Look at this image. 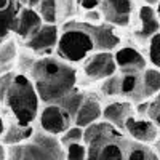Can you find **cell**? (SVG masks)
I'll return each mask as SVG.
<instances>
[{
	"mask_svg": "<svg viewBox=\"0 0 160 160\" xmlns=\"http://www.w3.org/2000/svg\"><path fill=\"white\" fill-rule=\"evenodd\" d=\"M28 75L32 80L42 104L59 101L78 83L77 68L56 55L37 58Z\"/></svg>",
	"mask_w": 160,
	"mask_h": 160,
	"instance_id": "cell-1",
	"label": "cell"
},
{
	"mask_svg": "<svg viewBox=\"0 0 160 160\" xmlns=\"http://www.w3.org/2000/svg\"><path fill=\"white\" fill-rule=\"evenodd\" d=\"M128 136L114 125L99 120L83 128L87 160H125Z\"/></svg>",
	"mask_w": 160,
	"mask_h": 160,
	"instance_id": "cell-2",
	"label": "cell"
},
{
	"mask_svg": "<svg viewBox=\"0 0 160 160\" xmlns=\"http://www.w3.org/2000/svg\"><path fill=\"white\" fill-rule=\"evenodd\" d=\"M2 106H5L11 115V122L19 125H32L35 122L42 102L29 75L19 72L15 74Z\"/></svg>",
	"mask_w": 160,
	"mask_h": 160,
	"instance_id": "cell-3",
	"label": "cell"
},
{
	"mask_svg": "<svg viewBox=\"0 0 160 160\" xmlns=\"http://www.w3.org/2000/svg\"><path fill=\"white\" fill-rule=\"evenodd\" d=\"M93 51H95L93 40L90 34L78 24V21H64L62 28L59 29V38L55 55L62 61L75 66L82 64Z\"/></svg>",
	"mask_w": 160,
	"mask_h": 160,
	"instance_id": "cell-4",
	"label": "cell"
},
{
	"mask_svg": "<svg viewBox=\"0 0 160 160\" xmlns=\"http://www.w3.org/2000/svg\"><path fill=\"white\" fill-rule=\"evenodd\" d=\"M66 152L56 136L35 128L32 136L15 146H7V160H64Z\"/></svg>",
	"mask_w": 160,
	"mask_h": 160,
	"instance_id": "cell-5",
	"label": "cell"
},
{
	"mask_svg": "<svg viewBox=\"0 0 160 160\" xmlns=\"http://www.w3.org/2000/svg\"><path fill=\"white\" fill-rule=\"evenodd\" d=\"M37 122H38V128L42 131L59 138L71 125H74V118L58 102H50V104L40 106Z\"/></svg>",
	"mask_w": 160,
	"mask_h": 160,
	"instance_id": "cell-6",
	"label": "cell"
},
{
	"mask_svg": "<svg viewBox=\"0 0 160 160\" xmlns=\"http://www.w3.org/2000/svg\"><path fill=\"white\" fill-rule=\"evenodd\" d=\"M115 72L118 71L112 51H93L82 62V75L87 82H101Z\"/></svg>",
	"mask_w": 160,
	"mask_h": 160,
	"instance_id": "cell-7",
	"label": "cell"
},
{
	"mask_svg": "<svg viewBox=\"0 0 160 160\" xmlns=\"http://www.w3.org/2000/svg\"><path fill=\"white\" fill-rule=\"evenodd\" d=\"M58 38H59V26L43 22L38 28V31L31 38L26 40L22 45H24V48L32 51L37 58L50 56V55H55Z\"/></svg>",
	"mask_w": 160,
	"mask_h": 160,
	"instance_id": "cell-8",
	"label": "cell"
},
{
	"mask_svg": "<svg viewBox=\"0 0 160 160\" xmlns=\"http://www.w3.org/2000/svg\"><path fill=\"white\" fill-rule=\"evenodd\" d=\"M78 24L90 34L95 51H114L120 47V35L117 34V28L109 22H99V24H88L83 21H78Z\"/></svg>",
	"mask_w": 160,
	"mask_h": 160,
	"instance_id": "cell-9",
	"label": "cell"
},
{
	"mask_svg": "<svg viewBox=\"0 0 160 160\" xmlns=\"http://www.w3.org/2000/svg\"><path fill=\"white\" fill-rule=\"evenodd\" d=\"M112 53L120 74H141L148 68V58L135 47H118Z\"/></svg>",
	"mask_w": 160,
	"mask_h": 160,
	"instance_id": "cell-10",
	"label": "cell"
},
{
	"mask_svg": "<svg viewBox=\"0 0 160 160\" xmlns=\"http://www.w3.org/2000/svg\"><path fill=\"white\" fill-rule=\"evenodd\" d=\"M99 10L104 22H109L115 28H127L131 22V0H101Z\"/></svg>",
	"mask_w": 160,
	"mask_h": 160,
	"instance_id": "cell-11",
	"label": "cell"
},
{
	"mask_svg": "<svg viewBox=\"0 0 160 160\" xmlns=\"http://www.w3.org/2000/svg\"><path fill=\"white\" fill-rule=\"evenodd\" d=\"M158 128L149 117H139L133 114L127 118L123 133L133 141L142 144H152L158 135Z\"/></svg>",
	"mask_w": 160,
	"mask_h": 160,
	"instance_id": "cell-12",
	"label": "cell"
},
{
	"mask_svg": "<svg viewBox=\"0 0 160 160\" xmlns=\"http://www.w3.org/2000/svg\"><path fill=\"white\" fill-rule=\"evenodd\" d=\"M43 24L42 18L37 13V10L34 8H28V7H21L19 13L16 16V22H15V29H13V35L16 37V40H21L24 43L28 38H31L38 28Z\"/></svg>",
	"mask_w": 160,
	"mask_h": 160,
	"instance_id": "cell-13",
	"label": "cell"
},
{
	"mask_svg": "<svg viewBox=\"0 0 160 160\" xmlns=\"http://www.w3.org/2000/svg\"><path fill=\"white\" fill-rule=\"evenodd\" d=\"M133 114H135V106H133L131 101H128V99H114V101L108 102L106 106H102L101 120L114 125L120 131H123L127 118Z\"/></svg>",
	"mask_w": 160,
	"mask_h": 160,
	"instance_id": "cell-14",
	"label": "cell"
},
{
	"mask_svg": "<svg viewBox=\"0 0 160 160\" xmlns=\"http://www.w3.org/2000/svg\"><path fill=\"white\" fill-rule=\"evenodd\" d=\"M101 115H102V104H101V99L96 96V95H90L87 93L82 104L74 117V125L80 127V128H87L88 125L91 123H96L101 120Z\"/></svg>",
	"mask_w": 160,
	"mask_h": 160,
	"instance_id": "cell-15",
	"label": "cell"
},
{
	"mask_svg": "<svg viewBox=\"0 0 160 160\" xmlns=\"http://www.w3.org/2000/svg\"><path fill=\"white\" fill-rule=\"evenodd\" d=\"M157 93H160V69L146 68L139 75V90H138L136 102L152 99Z\"/></svg>",
	"mask_w": 160,
	"mask_h": 160,
	"instance_id": "cell-16",
	"label": "cell"
},
{
	"mask_svg": "<svg viewBox=\"0 0 160 160\" xmlns=\"http://www.w3.org/2000/svg\"><path fill=\"white\" fill-rule=\"evenodd\" d=\"M139 28L136 31V37L141 42L148 40L160 31V21L155 15V10L151 5H142L139 8Z\"/></svg>",
	"mask_w": 160,
	"mask_h": 160,
	"instance_id": "cell-17",
	"label": "cell"
},
{
	"mask_svg": "<svg viewBox=\"0 0 160 160\" xmlns=\"http://www.w3.org/2000/svg\"><path fill=\"white\" fill-rule=\"evenodd\" d=\"M19 8L21 7L16 3V0H0V38L13 35Z\"/></svg>",
	"mask_w": 160,
	"mask_h": 160,
	"instance_id": "cell-18",
	"label": "cell"
},
{
	"mask_svg": "<svg viewBox=\"0 0 160 160\" xmlns=\"http://www.w3.org/2000/svg\"><path fill=\"white\" fill-rule=\"evenodd\" d=\"M34 127L32 125H19L16 122H10L3 131L0 142L5 146H15V144H22L26 142L34 133Z\"/></svg>",
	"mask_w": 160,
	"mask_h": 160,
	"instance_id": "cell-19",
	"label": "cell"
},
{
	"mask_svg": "<svg viewBox=\"0 0 160 160\" xmlns=\"http://www.w3.org/2000/svg\"><path fill=\"white\" fill-rule=\"evenodd\" d=\"M18 40L16 38H5L0 43V74L15 71L16 58H18Z\"/></svg>",
	"mask_w": 160,
	"mask_h": 160,
	"instance_id": "cell-20",
	"label": "cell"
},
{
	"mask_svg": "<svg viewBox=\"0 0 160 160\" xmlns=\"http://www.w3.org/2000/svg\"><path fill=\"white\" fill-rule=\"evenodd\" d=\"M125 160H160L151 144H142L138 141L128 139Z\"/></svg>",
	"mask_w": 160,
	"mask_h": 160,
	"instance_id": "cell-21",
	"label": "cell"
},
{
	"mask_svg": "<svg viewBox=\"0 0 160 160\" xmlns=\"http://www.w3.org/2000/svg\"><path fill=\"white\" fill-rule=\"evenodd\" d=\"M85 95L87 93L85 91H82L80 88H74L72 91H69L66 96H62L59 101H56L62 109H66L69 112V115L74 118L75 117V114H77V111H78V108H80V104H82V101H83V98H85Z\"/></svg>",
	"mask_w": 160,
	"mask_h": 160,
	"instance_id": "cell-22",
	"label": "cell"
},
{
	"mask_svg": "<svg viewBox=\"0 0 160 160\" xmlns=\"http://www.w3.org/2000/svg\"><path fill=\"white\" fill-rule=\"evenodd\" d=\"M35 10L43 22L58 24V2L56 0H40V3Z\"/></svg>",
	"mask_w": 160,
	"mask_h": 160,
	"instance_id": "cell-23",
	"label": "cell"
},
{
	"mask_svg": "<svg viewBox=\"0 0 160 160\" xmlns=\"http://www.w3.org/2000/svg\"><path fill=\"white\" fill-rule=\"evenodd\" d=\"M120 83H122V74L115 72L114 75L101 80L99 93L106 98H117L120 96Z\"/></svg>",
	"mask_w": 160,
	"mask_h": 160,
	"instance_id": "cell-24",
	"label": "cell"
},
{
	"mask_svg": "<svg viewBox=\"0 0 160 160\" xmlns=\"http://www.w3.org/2000/svg\"><path fill=\"white\" fill-rule=\"evenodd\" d=\"M148 61L152 68L160 69V31L148 40Z\"/></svg>",
	"mask_w": 160,
	"mask_h": 160,
	"instance_id": "cell-25",
	"label": "cell"
},
{
	"mask_svg": "<svg viewBox=\"0 0 160 160\" xmlns=\"http://www.w3.org/2000/svg\"><path fill=\"white\" fill-rule=\"evenodd\" d=\"M58 139L62 148H68L69 144H74V142H83V128H80L77 125H71Z\"/></svg>",
	"mask_w": 160,
	"mask_h": 160,
	"instance_id": "cell-26",
	"label": "cell"
},
{
	"mask_svg": "<svg viewBox=\"0 0 160 160\" xmlns=\"http://www.w3.org/2000/svg\"><path fill=\"white\" fill-rule=\"evenodd\" d=\"M56 2H58V22L69 21L78 11L75 0H56Z\"/></svg>",
	"mask_w": 160,
	"mask_h": 160,
	"instance_id": "cell-27",
	"label": "cell"
},
{
	"mask_svg": "<svg viewBox=\"0 0 160 160\" xmlns=\"http://www.w3.org/2000/svg\"><path fill=\"white\" fill-rule=\"evenodd\" d=\"M148 117L157 125V128L160 130V93L149 99V111H148Z\"/></svg>",
	"mask_w": 160,
	"mask_h": 160,
	"instance_id": "cell-28",
	"label": "cell"
},
{
	"mask_svg": "<svg viewBox=\"0 0 160 160\" xmlns=\"http://www.w3.org/2000/svg\"><path fill=\"white\" fill-rule=\"evenodd\" d=\"M15 71H10V72H5V74H0V104L3 102V98L7 95V91L11 85V80L15 77Z\"/></svg>",
	"mask_w": 160,
	"mask_h": 160,
	"instance_id": "cell-29",
	"label": "cell"
},
{
	"mask_svg": "<svg viewBox=\"0 0 160 160\" xmlns=\"http://www.w3.org/2000/svg\"><path fill=\"white\" fill-rule=\"evenodd\" d=\"M80 21L83 22H88V24H99L102 22V15H101V10L99 8H95V10H88V11H83V16Z\"/></svg>",
	"mask_w": 160,
	"mask_h": 160,
	"instance_id": "cell-30",
	"label": "cell"
},
{
	"mask_svg": "<svg viewBox=\"0 0 160 160\" xmlns=\"http://www.w3.org/2000/svg\"><path fill=\"white\" fill-rule=\"evenodd\" d=\"M152 148H154V151H155V154H157V157L160 158V131H158V135H157V138H155V141L151 144Z\"/></svg>",
	"mask_w": 160,
	"mask_h": 160,
	"instance_id": "cell-31",
	"label": "cell"
},
{
	"mask_svg": "<svg viewBox=\"0 0 160 160\" xmlns=\"http://www.w3.org/2000/svg\"><path fill=\"white\" fill-rule=\"evenodd\" d=\"M5 128H7V122H5V117L2 115V112H0V138H2V135H3Z\"/></svg>",
	"mask_w": 160,
	"mask_h": 160,
	"instance_id": "cell-32",
	"label": "cell"
},
{
	"mask_svg": "<svg viewBox=\"0 0 160 160\" xmlns=\"http://www.w3.org/2000/svg\"><path fill=\"white\" fill-rule=\"evenodd\" d=\"M0 160H7V146L0 142Z\"/></svg>",
	"mask_w": 160,
	"mask_h": 160,
	"instance_id": "cell-33",
	"label": "cell"
},
{
	"mask_svg": "<svg viewBox=\"0 0 160 160\" xmlns=\"http://www.w3.org/2000/svg\"><path fill=\"white\" fill-rule=\"evenodd\" d=\"M155 15H157V18H158V21H160V0H158V2L155 3Z\"/></svg>",
	"mask_w": 160,
	"mask_h": 160,
	"instance_id": "cell-34",
	"label": "cell"
},
{
	"mask_svg": "<svg viewBox=\"0 0 160 160\" xmlns=\"http://www.w3.org/2000/svg\"><path fill=\"white\" fill-rule=\"evenodd\" d=\"M146 5H151V7H155V3L158 2V0H144Z\"/></svg>",
	"mask_w": 160,
	"mask_h": 160,
	"instance_id": "cell-35",
	"label": "cell"
},
{
	"mask_svg": "<svg viewBox=\"0 0 160 160\" xmlns=\"http://www.w3.org/2000/svg\"><path fill=\"white\" fill-rule=\"evenodd\" d=\"M16 3H18L19 7H22V5H24V0H16Z\"/></svg>",
	"mask_w": 160,
	"mask_h": 160,
	"instance_id": "cell-36",
	"label": "cell"
},
{
	"mask_svg": "<svg viewBox=\"0 0 160 160\" xmlns=\"http://www.w3.org/2000/svg\"><path fill=\"white\" fill-rule=\"evenodd\" d=\"M75 2H77V0H75Z\"/></svg>",
	"mask_w": 160,
	"mask_h": 160,
	"instance_id": "cell-37",
	"label": "cell"
}]
</instances>
